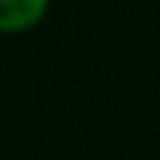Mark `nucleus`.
<instances>
[{"label": "nucleus", "mask_w": 160, "mask_h": 160, "mask_svg": "<svg viewBox=\"0 0 160 160\" xmlns=\"http://www.w3.org/2000/svg\"><path fill=\"white\" fill-rule=\"evenodd\" d=\"M51 0H0V33H27L48 15Z\"/></svg>", "instance_id": "f257e3e1"}]
</instances>
